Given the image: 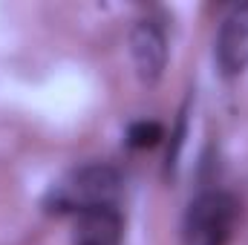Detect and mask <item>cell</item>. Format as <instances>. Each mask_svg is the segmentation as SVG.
Segmentation results:
<instances>
[{
  "label": "cell",
  "instance_id": "cell-1",
  "mask_svg": "<svg viewBox=\"0 0 248 245\" xmlns=\"http://www.w3.org/2000/svg\"><path fill=\"white\" fill-rule=\"evenodd\" d=\"M122 196V179L107 165H87L75 173H69L49 193L52 211H87L98 205H119Z\"/></svg>",
  "mask_w": 248,
  "mask_h": 245
},
{
  "label": "cell",
  "instance_id": "cell-2",
  "mask_svg": "<svg viewBox=\"0 0 248 245\" xmlns=\"http://www.w3.org/2000/svg\"><path fill=\"white\" fill-rule=\"evenodd\" d=\"M234 219H237L234 196H228L222 190L196 196L185 216L187 245H228Z\"/></svg>",
  "mask_w": 248,
  "mask_h": 245
},
{
  "label": "cell",
  "instance_id": "cell-3",
  "mask_svg": "<svg viewBox=\"0 0 248 245\" xmlns=\"http://www.w3.org/2000/svg\"><path fill=\"white\" fill-rule=\"evenodd\" d=\"M130 52L144 84H156L168 63V38L156 20H139L130 32Z\"/></svg>",
  "mask_w": 248,
  "mask_h": 245
},
{
  "label": "cell",
  "instance_id": "cell-4",
  "mask_svg": "<svg viewBox=\"0 0 248 245\" xmlns=\"http://www.w3.org/2000/svg\"><path fill=\"white\" fill-rule=\"evenodd\" d=\"M217 61L225 75H240L248 69V3L228 12L217 35Z\"/></svg>",
  "mask_w": 248,
  "mask_h": 245
},
{
  "label": "cell",
  "instance_id": "cell-5",
  "mask_svg": "<svg viewBox=\"0 0 248 245\" xmlns=\"http://www.w3.org/2000/svg\"><path fill=\"white\" fill-rule=\"evenodd\" d=\"M122 214L113 205L87 208L78 214L75 225V245H119L122 243Z\"/></svg>",
  "mask_w": 248,
  "mask_h": 245
},
{
  "label": "cell",
  "instance_id": "cell-6",
  "mask_svg": "<svg viewBox=\"0 0 248 245\" xmlns=\"http://www.w3.org/2000/svg\"><path fill=\"white\" fill-rule=\"evenodd\" d=\"M162 138H165V130H162L159 122H136V124H130V130H127V144L136 147V150L156 147Z\"/></svg>",
  "mask_w": 248,
  "mask_h": 245
},
{
  "label": "cell",
  "instance_id": "cell-7",
  "mask_svg": "<svg viewBox=\"0 0 248 245\" xmlns=\"http://www.w3.org/2000/svg\"><path fill=\"white\" fill-rule=\"evenodd\" d=\"M182 141H185V113L179 116L176 133H173V147L168 150V170H170V173L176 170V162H179V150H182Z\"/></svg>",
  "mask_w": 248,
  "mask_h": 245
}]
</instances>
